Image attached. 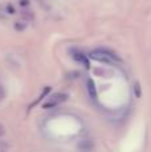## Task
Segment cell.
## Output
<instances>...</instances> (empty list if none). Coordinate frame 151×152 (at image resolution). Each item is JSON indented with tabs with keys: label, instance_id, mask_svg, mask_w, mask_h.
<instances>
[{
	"label": "cell",
	"instance_id": "6da1fadb",
	"mask_svg": "<svg viewBox=\"0 0 151 152\" xmlns=\"http://www.w3.org/2000/svg\"><path fill=\"white\" fill-rule=\"evenodd\" d=\"M90 58L94 59V60L100 61V63H104V64H114L115 61L118 60L115 53L106 50V48H99V50L92 51V52L90 53Z\"/></svg>",
	"mask_w": 151,
	"mask_h": 152
},
{
	"label": "cell",
	"instance_id": "7a4b0ae2",
	"mask_svg": "<svg viewBox=\"0 0 151 152\" xmlns=\"http://www.w3.org/2000/svg\"><path fill=\"white\" fill-rule=\"evenodd\" d=\"M66 100H67V95L63 94V92H58V94L52 95V96L43 104V108L51 110V108H55V107H58V105H60L62 103H64Z\"/></svg>",
	"mask_w": 151,
	"mask_h": 152
},
{
	"label": "cell",
	"instance_id": "3957f363",
	"mask_svg": "<svg viewBox=\"0 0 151 152\" xmlns=\"http://www.w3.org/2000/svg\"><path fill=\"white\" fill-rule=\"evenodd\" d=\"M71 53H72V58H74L78 63L83 64V66L87 67V68L90 67V60H88V58H87L86 53H83L82 51H79V50H72Z\"/></svg>",
	"mask_w": 151,
	"mask_h": 152
},
{
	"label": "cell",
	"instance_id": "277c9868",
	"mask_svg": "<svg viewBox=\"0 0 151 152\" xmlns=\"http://www.w3.org/2000/svg\"><path fill=\"white\" fill-rule=\"evenodd\" d=\"M87 92L88 95H90L92 99H95L96 97V88H95V83H94L92 79H87Z\"/></svg>",
	"mask_w": 151,
	"mask_h": 152
},
{
	"label": "cell",
	"instance_id": "5b68a950",
	"mask_svg": "<svg viewBox=\"0 0 151 152\" xmlns=\"http://www.w3.org/2000/svg\"><path fill=\"white\" fill-rule=\"evenodd\" d=\"M21 16H23V19L26 21H31L35 19V15L32 11H29L28 8H23V11H21Z\"/></svg>",
	"mask_w": 151,
	"mask_h": 152
},
{
	"label": "cell",
	"instance_id": "8992f818",
	"mask_svg": "<svg viewBox=\"0 0 151 152\" xmlns=\"http://www.w3.org/2000/svg\"><path fill=\"white\" fill-rule=\"evenodd\" d=\"M13 27H15V29H16V31H18V32H23L24 29H26L27 24L24 23V21L18 20V21H15V23H13Z\"/></svg>",
	"mask_w": 151,
	"mask_h": 152
},
{
	"label": "cell",
	"instance_id": "52a82bcc",
	"mask_svg": "<svg viewBox=\"0 0 151 152\" xmlns=\"http://www.w3.org/2000/svg\"><path fill=\"white\" fill-rule=\"evenodd\" d=\"M19 4H20L23 8H28L29 4H31V1H29V0H19Z\"/></svg>",
	"mask_w": 151,
	"mask_h": 152
},
{
	"label": "cell",
	"instance_id": "ba28073f",
	"mask_svg": "<svg viewBox=\"0 0 151 152\" xmlns=\"http://www.w3.org/2000/svg\"><path fill=\"white\" fill-rule=\"evenodd\" d=\"M7 13H15V7L12 4H7Z\"/></svg>",
	"mask_w": 151,
	"mask_h": 152
}]
</instances>
